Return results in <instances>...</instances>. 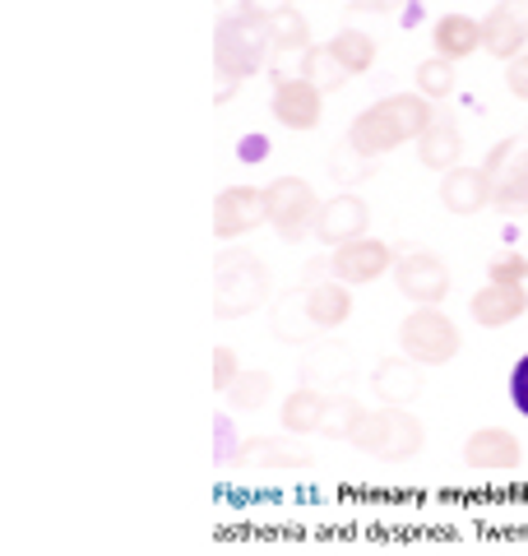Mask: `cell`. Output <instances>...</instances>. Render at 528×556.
I'll list each match as a JSON object with an SVG mask.
<instances>
[{
	"instance_id": "obj_1",
	"label": "cell",
	"mask_w": 528,
	"mask_h": 556,
	"mask_svg": "<svg viewBox=\"0 0 528 556\" xmlns=\"http://www.w3.org/2000/svg\"><path fill=\"white\" fill-rule=\"evenodd\" d=\"M352 445L372 459L403 464L427 445V427H422L408 408H372L362 417V427L352 431Z\"/></svg>"
},
{
	"instance_id": "obj_2",
	"label": "cell",
	"mask_w": 528,
	"mask_h": 556,
	"mask_svg": "<svg viewBox=\"0 0 528 556\" xmlns=\"http://www.w3.org/2000/svg\"><path fill=\"white\" fill-rule=\"evenodd\" d=\"M214 311L223 320H237V316H251L255 306H264L269 298V274L251 251H227L218 255V269H214Z\"/></svg>"
},
{
	"instance_id": "obj_3",
	"label": "cell",
	"mask_w": 528,
	"mask_h": 556,
	"mask_svg": "<svg viewBox=\"0 0 528 556\" xmlns=\"http://www.w3.org/2000/svg\"><path fill=\"white\" fill-rule=\"evenodd\" d=\"M269 47L274 42H269V33H264L260 24H251L246 14H227V20L218 24V38H214V65H218V79H223L218 98H227L232 84L251 79L255 70L264 65V51Z\"/></svg>"
},
{
	"instance_id": "obj_4",
	"label": "cell",
	"mask_w": 528,
	"mask_h": 556,
	"mask_svg": "<svg viewBox=\"0 0 528 556\" xmlns=\"http://www.w3.org/2000/svg\"><path fill=\"white\" fill-rule=\"evenodd\" d=\"M399 343H403V357H413L417 367H445L464 348L460 325L436 306H417L413 316L399 325Z\"/></svg>"
},
{
	"instance_id": "obj_5",
	"label": "cell",
	"mask_w": 528,
	"mask_h": 556,
	"mask_svg": "<svg viewBox=\"0 0 528 556\" xmlns=\"http://www.w3.org/2000/svg\"><path fill=\"white\" fill-rule=\"evenodd\" d=\"M264 208H269V223L284 241H302L315 228V214H320V200L311 195V186L302 177H278L274 186H264Z\"/></svg>"
},
{
	"instance_id": "obj_6",
	"label": "cell",
	"mask_w": 528,
	"mask_h": 556,
	"mask_svg": "<svg viewBox=\"0 0 528 556\" xmlns=\"http://www.w3.org/2000/svg\"><path fill=\"white\" fill-rule=\"evenodd\" d=\"M482 172L491 177V200L505 214H528V149H519L515 139H501L487 153Z\"/></svg>"
},
{
	"instance_id": "obj_7",
	"label": "cell",
	"mask_w": 528,
	"mask_h": 556,
	"mask_svg": "<svg viewBox=\"0 0 528 556\" xmlns=\"http://www.w3.org/2000/svg\"><path fill=\"white\" fill-rule=\"evenodd\" d=\"M394 265V251L385 247V241H372V237H362V241H348V247H339L329 260H325V269L334 274V283H343V288H357V283H376V278Z\"/></svg>"
},
{
	"instance_id": "obj_8",
	"label": "cell",
	"mask_w": 528,
	"mask_h": 556,
	"mask_svg": "<svg viewBox=\"0 0 528 556\" xmlns=\"http://www.w3.org/2000/svg\"><path fill=\"white\" fill-rule=\"evenodd\" d=\"M394 283L408 302L436 306V302H445V292H450V269L440 265L431 251H408L403 260H394Z\"/></svg>"
},
{
	"instance_id": "obj_9",
	"label": "cell",
	"mask_w": 528,
	"mask_h": 556,
	"mask_svg": "<svg viewBox=\"0 0 528 556\" xmlns=\"http://www.w3.org/2000/svg\"><path fill=\"white\" fill-rule=\"evenodd\" d=\"M366 228H372V208H366V200L362 195H334V200H325L320 204V214H315V237L325 241V247H348V241H362L366 237Z\"/></svg>"
},
{
	"instance_id": "obj_10",
	"label": "cell",
	"mask_w": 528,
	"mask_h": 556,
	"mask_svg": "<svg viewBox=\"0 0 528 556\" xmlns=\"http://www.w3.org/2000/svg\"><path fill=\"white\" fill-rule=\"evenodd\" d=\"M260 223H269V208H264V190L255 186H232L214 200V232L223 241H237L246 232H255Z\"/></svg>"
},
{
	"instance_id": "obj_11",
	"label": "cell",
	"mask_w": 528,
	"mask_h": 556,
	"mask_svg": "<svg viewBox=\"0 0 528 556\" xmlns=\"http://www.w3.org/2000/svg\"><path fill=\"white\" fill-rule=\"evenodd\" d=\"M528 47V0H501L482 20V51L496 61H515Z\"/></svg>"
},
{
	"instance_id": "obj_12",
	"label": "cell",
	"mask_w": 528,
	"mask_h": 556,
	"mask_svg": "<svg viewBox=\"0 0 528 556\" xmlns=\"http://www.w3.org/2000/svg\"><path fill=\"white\" fill-rule=\"evenodd\" d=\"M343 144H348L352 153H362V159L376 163V159H385V153H394L399 144H408V139H403V130H399V121L390 116V108H385V102H376L372 112H362V116L348 126Z\"/></svg>"
},
{
	"instance_id": "obj_13",
	"label": "cell",
	"mask_w": 528,
	"mask_h": 556,
	"mask_svg": "<svg viewBox=\"0 0 528 556\" xmlns=\"http://www.w3.org/2000/svg\"><path fill=\"white\" fill-rule=\"evenodd\" d=\"M524 450H519V437L505 427H482L473 431L468 445H464V464L468 468H482V473H510V468H519Z\"/></svg>"
},
{
	"instance_id": "obj_14",
	"label": "cell",
	"mask_w": 528,
	"mask_h": 556,
	"mask_svg": "<svg viewBox=\"0 0 528 556\" xmlns=\"http://www.w3.org/2000/svg\"><path fill=\"white\" fill-rule=\"evenodd\" d=\"M320 89L306 79H288V84H278L274 89V121L278 126H288V130H315L320 126Z\"/></svg>"
},
{
	"instance_id": "obj_15",
	"label": "cell",
	"mask_w": 528,
	"mask_h": 556,
	"mask_svg": "<svg viewBox=\"0 0 528 556\" xmlns=\"http://www.w3.org/2000/svg\"><path fill=\"white\" fill-rule=\"evenodd\" d=\"M440 204H445L450 214H460V218H473L478 208L491 204V177L482 167H454V172H445V181H440Z\"/></svg>"
},
{
	"instance_id": "obj_16",
	"label": "cell",
	"mask_w": 528,
	"mask_h": 556,
	"mask_svg": "<svg viewBox=\"0 0 528 556\" xmlns=\"http://www.w3.org/2000/svg\"><path fill=\"white\" fill-rule=\"evenodd\" d=\"M232 464H241V468H311V450L288 441V437H278V441L251 437V441H241Z\"/></svg>"
},
{
	"instance_id": "obj_17",
	"label": "cell",
	"mask_w": 528,
	"mask_h": 556,
	"mask_svg": "<svg viewBox=\"0 0 528 556\" xmlns=\"http://www.w3.org/2000/svg\"><path fill=\"white\" fill-rule=\"evenodd\" d=\"M417 159H422V167H431V172H454L460 167V159H464V135H460V126H454L450 116H436L431 126H427V135L417 139Z\"/></svg>"
},
{
	"instance_id": "obj_18",
	"label": "cell",
	"mask_w": 528,
	"mask_h": 556,
	"mask_svg": "<svg viewBox=\"0 0 528 556\" xmlns=\"http://www.w3.org/2000/svg\"><path fill=\"white\" fill-rule=\"evenodd\" d=\"M372 386L385 399V408H408L422 394V367L413 357H385L372 376Z\"/></svg>"
},
{
	"instance_id": "obj_19",
	"label": "cell",
	"mask_w": 528,
	"mask_h": 556,
	"mask_svg": "<svg viewBox=\"0 0 528 556\" xmlns=\"http://www.w3.org/2000/svg\"><path fill=\"white\" fill-rule=\"evenodd\" d=\"M524 311H528V292L524 288H510V283H487L478 298H473V320L487 325V329L515 325Z\"/></svg>"
},
{
	"instance_id": "obj_20",
	"label": "cell",
	"mask_w": 528,
	"mask_h": 556,
	"mask_svg": "<svg viewBox=\"0 0 528 556\" xmlns=\"http://www.w3.org/2000/svg\"><path fill=\"white\" fill-rule=\"evenodd\" d=\"M352 353L343 343H320V348H311L306 353V362H302V371H306V386L311 390H320V394H329L334 386H348L352 380Z\"/></svg>"
},
{
	"instance_id": "obj_21",
	"label": "cell",
	"mask_w": 528,
	"mask_h": 556,
	"mask_svg": "<svg viewBox=\"0 0 528 556\" xmlns=\"http://www.w3.org/2000/svg\"><path fill=\"white\" fill-rule=\"evenodd\" d=\"M431 42H436V56L464 61L473 51H482V24L468 20V14H445V20H436Z\"/></svg>"
},
{
	"instance_id": "obj_22",
	"label": "cell",
	"mask_w": 528,
	"mask_h": 556,
	"mask_svg": "<svg viewBox=\"0 0 528 556\" xmlns=\"http://www.w3.org/2000/svg\"><path fill=\"white\" fill-rule=\"evenodd\" d=\"M325 404H329V394L311 390V386L292 390V394L284 399V408H278V417H284V431H288V437H311V431H320Z\"/></svg>"
},
{
	"instance_id": "obj_23",
	"label": "cell",
	"mask_w": 528,
	"mask_h": 556,
	"mask_svg": "<svg viewBox=\"0 0 528 556\" xmlns=\"http://www.w3.org/2000/svg\"><path fill=\"white\" fill-rule=\"evenodd\" d=\"M302 298H306L315 329H339L352 316V298H348L343 283H311V292H302Z\"/></svg>"
},
{
	"instance_id": "obj_24",
	"label": "cell",
	"mask_w": 528,
	"mask_h": 556,
	"mask_svg": "<svg viewBox=\"0 0 528 556\" xmlns=\"http://www.w3.org/2000/svg\"><path fill=\"white\" fill-rule=\"evenodd\" d=\"M325 47L334 51V61H339L348 75H366V70L376 65V38H366L357 28H343L339 38H329Z\"/></svg>"
},
{
	"instance_id": "obj_25",
	"label": "cell",
	"mask_w": 528,
	"mask_h": 556,
	"mask_svg": "<svg viewBox=\"0 0 528 556\" xmlns=\"http://www.w3.org/2000/svg\"><path fill=\"white\" fill-rule=\"evenodd\" d=\"M366 413H372V408H362L352 394H329L320 437H329V441H352V431L362 427V417H366Z\"/></svg>"
},
{
	"instance_id": "obj_26",
	"label": "cell",
	"mask_w": 528,
	"mask_h": 556,
	"mask_svg": "<svg viewBox=\"0 0 528 556\" xmlns=\"http://www.w3.org/2000/svg\"><path fill=\"white\" fill-rule=\"evenodd\" d=\"M302 79L315 84L320 93H334V89H343L352 75H348L339 61H334L329 47H306V56H302Z\"/></svg>"
},
{
	"instance_id": "obj_27",
	"label": "cell",
	"mask_w": 528,
	"mask_h": 556,
	"mask_svg": "<svg viewBox=\"0 0 528 556\" xmlns=\"http://www.w3.org/2000/svg\"><path fill=\"white\" fill-rule=\"evenodd\" d=\"M311 311H306V298L297 292V298H284L274 306V334L284 343H306L311 339Z\"/></svg>"
},
{
	"instance_id": "obj_28",
	"label": "cell",
	"mask_w": 528,
	"mask_h": 556,
	"mask_svg": "<svg viewBox=\"0 0 528 556\" xmlns=\"http://www.w3.org/2000/svg\"><path fill=\"white\" fill-rule=\"evenodd\" d=\"M269 376L264 371H241V380L232 390H227V404H232L237 413H260L264 404H269Z\"/></svg>"
},
{
	"instance_id": "obj_29",
	"label": "cell",
	"mask_w": 528,
	"mask_h": 556,
	"mask_svg": "<svg viewBox=\"0 0 528 556\" xmlns=\"http://www.w3.org/2000/svg\"><path fill=\"white\" fill-rule=\"evenodd\" d=\"M454 89V61L445 56H431L417 65V93L422 98H445Z\"/></svg>"
},
{
	"instance_id": "obj_30",
	"label": "cell",
	"mask_w": 528,
	"mask_h": 556,
	"mask_svg": "<svg viewBox=\"0 0 528 556\" xmlns=\"http://www.w3.org/2000/svg\"><path fill=\"white\" fill-rule=\"evenodd\" d=\"M288 10H297L292 0H241V10H237V14H246V20L260 24V28H269L278 14H288Z\"/></svg>"
},
{
	"instance_id": "obj_31",
	"label": "cell",
	"mask_w": 528,
	"mask_h": 556,
	"mask_svg": "<svg viewBox=\"0 0 528 556\" xmlns=\"http://www.w3.org/2000/svg\"><path fill=\"white\" fill-rule=\"evenodd\" d=\"M241 380V362H237V353L232 348H214V386L227 394Z\"/></svg>"
},
{
	"instance_id": "obj_32",
	"label": "cell",
	"mask_w": 528,
	"mask_h": 556,
	"mask_svg": "<svg viewBox=\"0 0 528 556\" xmlns=\"http://www.w3.org/2000/svg\"><path fill=\"white\" fill-rule=\"evenodd\" d=\"M510 399H515V408L528 417V357H519L515 371H510Z\"/></svg>"
},
{
	"instance_id": "obj_33",
	"label": "cell",
	"mask_w": 528,
	"mask_h": 556,
	"mask_svg": "<svg viewBox=\"0 0 528 556\" xmlns=\"http://www.w3.org/2000/svg\"><path fill=\"white\" fill-rule=\"evenodd\" d=\"M505 84H510V93L528 102V51H524V56L510 61V75H505Z\"/></svg>"
},
{
	"instance_id": "obj_34",
	"label": "cell",
	"mask_w": 528,
	"mask_h": 556,
	"mask_svg": "<svg viewBox=\"0 0 528 556\" xmlns=\"http://www.w3.org/2000/svg\"><path fill=\"white\" fill-rule=\"evenodd\" d=\"M352 10H362V14H399L408 0H348Z\"/></svg>"
},
{
	"instance_id": "obj_35",
	"label": "cell",
	"mask_w": 528,
	"mask_h": 556,
	"mask_svg": "<svg viewBox=\"0 0 528 556\" xmlns=\"http://www.w3.org/2000/svg\"><path fill=\"white\" fill-rule=\"evenodd\" d=\"M218 441H223L218 459H223V464H232V459H237V450H232V422H227V417H218Z\"/></svg>"
}]
</instances>
